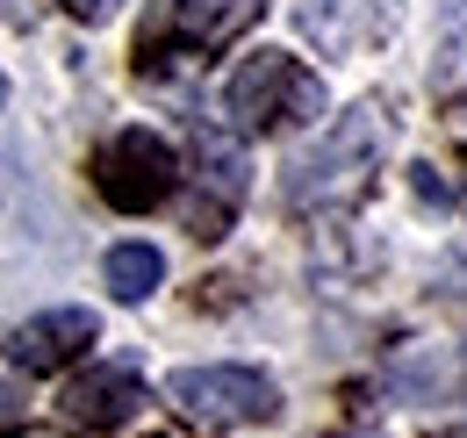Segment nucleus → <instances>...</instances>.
Wrapping results in <instances>:
<instances>
[{
	"label": "nucleus",
	"instance_id": "10",
	"mask_svg": "<svg viewBox=\"0 0 467 438\" xmlns=\"http://www.w3.org/2000/svg\"><path fill=\"white\" fill-rule=\"evenodd\" d=\"M101 280H109V295H116V302H144V295L166 280V259H159V245H144V237H137V245H116V252L101 259Z\"/></svg>",
	"mask_w": 467,
	"mask_h": 438
},
{
	"label": "nucleus",
	"instance_id": "13",
	"mask_svg": "<svg viewBox=\"0 0 467 438\" xmlns=\"http://www.w3.org/2000/svg\"><path fill=\"white\" fill-rule=\"evenodd\" d=\"M7 438H65V432H7Z\"/></svg>",
	"mask_w": 467,
	"mask_h": 438
},
{
	"label": "nucleus",
	"instance_id": "3",
	"mask_svg": "<svg viewBox=\"0 0 467 438\" xmlns=\"http://www.w3.org/2000/svg\"><path fill=\"white\" fill-rule=\"evenodd\" d=\"M259 15H266V0H151L144 7V29H137V72H159L173 57L223 51Z\"/></svg>",
	"mask_w": 467,
	"mask_h": 438
},
{
	"label": "nucleus",
	"instance_id": "8",
	"mask_svg": "<svg viewBox=\"0 0 467 438\" xmlns=\"http://www.w3.org/2000/svg\"><path fill=\"white\" fill-rule=\"evenodd\" d=\"M137 402H144V374H137L130 360L87 367L79 381L65 388V417H72V424H87V432H116Z\"/></svg>",
	"mask_w": 467,
	"mask_h": 438
},
{
	"label": "nucleus",
	"instance_id": "9",
	"mask_svg": "<svg viewBox=\"0 0 467 438\" xmlns=\"http://www.w3.org/2000/svg\"><path fill=\"white\" fill-rule=\"evenodd\" d=\"M194 159H202V180H209L216 209L231 216L237 194H244V151H237V137H231V130H216V122H194Z\"/></svg>",
	"mask_w": 467,
	"mask_h": 438
},
{
	"label": "nucleus",
	"instance_id": "1",
	"mask_svg": "<svg viewBox=\"0 0 467 438\" xmlns=\"http://www.w3.org/2000/svg\"><path fill=\"white\" fill-rule=\"evenodd\" d=\"M381 159H389V115L374 101H359L288 165V187H281L288 216H346V209H359L374 194Z\"/></svg>",
	"mask_w": 467,
	"mask_h": 438
},
{
	"label": "nucleus",
	"instance_id": "14",
	"mask_svg": "<svg viewBox=\"0 0 467 438\" xmlns=\"http://www.w3.org/2000/svg\"><path fill=\"white\" fill-rule=\"evenodd\" d=\"M0 417H7V388H0Z\"/></svg>",
	"mask_w": 467,
	"mask_h": 438
},
{
	"label": "nucleus",
	"instance_id": "11",
	"mask_svg": "<svg viewBox=\"0 0 467 438\" xmlns=\"http://www.w3.org/2000/svg\"><path fill=\"white\" fill-rule=\"evenodd\" d=\"M116 7H122V0H65V15H72V22H109Z\"/></svg>",
	"mask_w": 467,
	"mask_h": 438
},
{
	"label": "nucleus",
	"instance_id": "4",
	"mask_svg": "<svg viewBox=\"0 0 467 438\" xmlns=\"http://www.w3.org/2000/svg\"><path fill=\"white\" fill-rule=\"evenodd\" d=\"M166 395L202 432H237V424H274L281 417V388L259 367H180L166 381Z\"/></svg>",
	"mask_w": 467,
	"mask_h": 438
},
{
	"label": "nucleus",
	"instance_id": "15",
	"mask_svg": "<svg viewBox=\"0 0 467 438\" xmlns=\"http://www.w3.org/2000/svg\"><path fill=\"white\" fill-rule=\"evenodd\" d=\"M0 101H7V79H0Z\"/></svg>",
	"mask_w": 467,
	"mask_h": 438
},
{
	"label": "nucleus",
	"instance_id": "5",
	"mask_svg": "<svg viewBox=\"0 0 467 438\" xmlns=\"http://www.w3.org/2000/svg\"><path fill=\"white\" fill-rule=\"evenodd\" d=\"M94 187H101L109 209L144 216V209H159L180 187V159H173V144H166L159 130H116V137L101 144V159H94Z\"/></svg>",
	"mask_w": 467,
	"mask_h": 438
},
{
	"label": "nucleus",
	"instance_id": "7",
	"mask_svg": "<svg viewBox=\"0 0 467 438\" xmlns=\"http://www.w3.org/2000/svg\"><path fill=\"white\" fill-rule=\"evenodd\" d=\"M295 22L317 36V51L346 57V51H359V44H374V36L396 29V0H302Z\"/></svg>",
	"mask_w": 467,
	"mask_h": 438
},
{
	"label": "nucleus",
	"instance_id": "12",
	"mask_svg": "<svg viewBox=\"0 0 467 438\" xmlns=\"http://www.w3.org/2000/svg\"><path fill=\"white\" fill-rule=\"evenodd\" d=\"M446 29H467V0H446Z\"/></svg>",
	"mask_w": 467,
	"mask_h": 438
},
{
	"label": "nucleus",
	"instance_id": "6",
	"mask_svg": "<svg viewBox=\"0 0 467 438\" xmlns=\"http://www.w3.org/2000/svg\"><path fill=\"white\" fill-rule=\"evenodd\" d=\"M101 338V317L94 309H44V317H29V324L7 330V367H22V374H65L72 360H87V345Z\"/></svg>",
	"mask_w": 467,
	"mask_h": 438
},
{
	"label": "nucleus",
	"instance_id": "2",
	"mask_svg": "<svg viewBox=\"0 0 467 438\" xmlns=\"http://www.w3.org/2000/svg\"><path fill=\"white\" fill-rule=\"evenodd\" d=\"M223 115L237 137H274V130H302L324 115V79L288 51H259L244 57L223 87Z\"/></svg>",
	"mask_w": 467,
	"mask_h": 438
}]
</instances>
